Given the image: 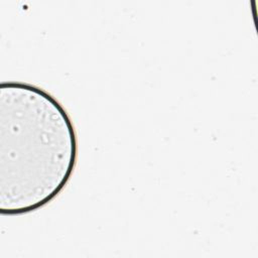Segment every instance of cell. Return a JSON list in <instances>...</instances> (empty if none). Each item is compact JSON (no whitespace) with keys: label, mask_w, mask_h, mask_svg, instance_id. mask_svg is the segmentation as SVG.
Segmentation results:
<instances>
[{"label":"cell","mask_w":258,"mask_h":258,"mask_svg":"<svg viewBox=\"0 0 258 258\" xmlns=\"http://www.w3.org/2000/svg\"><path fill=\"white\" fill-rule=\"evenodd\" d=\"M78 158L75 125L64 107L42 88L0 85V213L19 216L54 200Z\"/></svg>","instance_id":"1"}]
</instances>
